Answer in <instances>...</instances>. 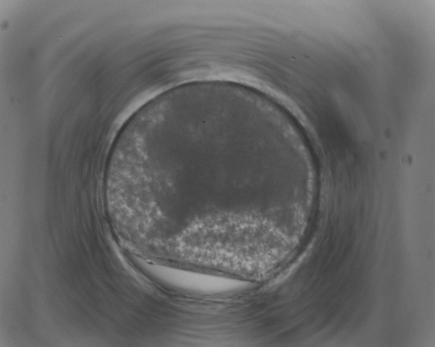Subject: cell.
<instances>
[{
    "mask_svg": "<svg viewBox=\"0 0 435 347\" xmlns=\"http://www.w3.org/2000/svg\"><path fill=\"white\" fill-rule=\"evenodd\" d=\"M147 269L168 285L204 293H216L235 290L243 284L233 279L190 272L169 267L148 265Z\"/></svg>",
    "mask_w": 435,
    "mask_h": 347,
    "instance_id": "6da1fadb",
    "label": "cell"
}]
</instances>
